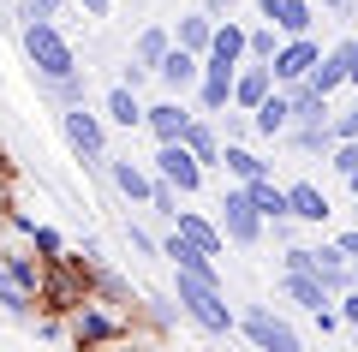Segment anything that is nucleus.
<instances>
[{"instance_id": "nucleus-1", "label": "nucleus", "mask_w": 358, "mask_h": 352, "mask_svg": "<svg viewBox=\"0 0 358 352\" xmlns=\"http://www.w3.org/2000/svg\"><path fill=\"white\" fill-rule=\"evenodd\" d=\"M24 54H30V66H36V78H72L78 72V54H72V42L54 30V18H42V13H30V24H24Z\"/></svg>"}, {"instance_id": "nucleus-2", "label": "nucleus", "mask_w": 358, "mask_h": 352, "mask_svg": "<svg viewBox=\"0 0 358 352\" xmlns=\"http://www.w3.org/2000/svg\"><path fill=\"white\" fill-rule=\"evenodd\" d=\"M179 311L192 316L197 328H209V335H227L233 328V311H227V299H221V287L185 275V269H179Z\"/></svg>"}, {"instance_id": "nucleus-3", "label": "nucleus", "mask_w": 358, "mask_h": 352, "mask_svg": "<svg viewBox=\"0 0 358 352\" xmlns=\"http://www.w3.org/2000/svg\"><path fill=\"white\" fill-rule=\"evenodd\" d=\"M60 126H66V143L84 155V167H108V132H102V120H96L84 101L60 108Z\"/></svg>"}, {"instance_id": "nucleus-4", "label": "nucleus", "mask_w": 358, "mask_h": 352, "mask_svg": "<svg viewBox=\"0 0 358 352\" xmlns=\"http://www.w3.org/2000/svg\"><path fill=\"white\" fill-rule=\"evenodd\" d=\"M155 174H162L167 185H179V197H192V191L203 185V162L192 155V143H185V138H167L162 150H155Z\"/></svg>"}, {"instance_id": "nucleus-5", "label": "nucleus", "mask_w": 358, "mask_h": 352, "mask_svg": "<svg viewBox=\"0 0 358 352\" xmlns=\"http://www.w3.org/2000/svg\"><path fill=\"white\" fill-rule=\"evenodd\" d=\"M221 233H227L233 245H257L263 239V215H257V203H251L245 185H233L227 197H221Z\"/></svg>"}, {"instance_id": "nucleus-6", "label": "nucleus", "mask_w": 358, "mask_h": 352, "mask_svg": "<svg viewBox=\"0 0 358 352\" xmlns=\"http://www.w3.org/2000/svg\"><path fill=\"white\" fill-rule=\"evenodd\" d=\"M317 60H322L317 36H287L281 48H275V60H268V72H275V84H299V78H310Z\"/></svg>"}, {"instance_id": "nucleus-7", "label": "nucleus", "mask_w": 358, "mask_h": 352, "mask_svg": "<svg viewBox=\"0 0 358 352\" xmlns=\"http://www.w3.org/2000/svg\"><path fill=\"white\" fill-rule=\"evenodd\" d=\"M239 328H245L263 352H299V335L281 323V316H268L263 304H245V311H239Z\"/></svg>"}, {"instance_id": "nucleus-8", "label": "nucleus", "mask_w": 358, "mask_h": 352, "mask_svg": "<svg viewBox=\"0 0 358 352\" xmlns=\"http://www.w3.org/2000/svg\"><path fill=\"white\" fill-rule=\"evenodd\" d=\"M310 275H317L329 293H346V287H352V257L341 251V239H334V245H317V251H310Z\"/></svg>"}, {"instance_id": "nucleus-9", "label": "nucleus", "mask_w": 358, "mask_h": 352, "mask_svg": "<svg viewBox=\"0 0 358 352\" xmlns=\"http://www.w3.org/2000/svg\"><path fill=\"white\" fill-rule=\"evenodd\" d=\"M287 126H293V101H287V90H268L251 108V132L257 138H287Z\"/></svg>"}, {"instance_id": "nucleus-10", "label": "nucleus", "mask_w": 358, "mask_h": 352, "mask_svg": "<svg viewBox=\"0 0 358 352\" xmlns=\"http://www.w3.org/2000/svg\"><path fill=\"white\" fill-rule=\"evenodd\" d=\"M257 13L281 30V36H310V18H317L310 0H257Z\"/></svg>"}, {"instance_id": "nucleus-11", "label": "nucleus", "mask_w": 358, "mask_h": 352, "mask_svg": "<svg viewBox=\"0 0 358 352\" xmlns=\"http://www.w3.org/2000/svg\"><path fill=\"white\" fill-rule=\"evenodd\" d=\"M162 257H173L185 275H197V281H209V287H221V275H215V257L209 251H197L185 233H167V245H162Z\"/></svg>"}, {"instance_id": "nucleus-12", "label": "nucleus", "mask_w": 358, "mask_h": 352, "mask_svg": "<svg viewBox=\"0 0 358 352\" xmlns=\"http://www.w3.org/2000/svg\"><path fill=\"white\" fill-rule=\"evenodd\" d=\"M275 90V72H268V60H245V72H233V108L251 113L257 101Z\"/></svg>"}, {"instance_id": "nucleus-13", "label": "nucleus", "mask_w": 358, "mask_h": 352, "mask_svg": "<svg viewBox=\"0 0 358 352\" xmlns=\"http://www.w3.org/2000/svg\"><path fill=\"white\" fill-rule=\"evenodd\" d=\"M197 72H203V54H192V48H167L162 60H155V78H162L167 90H185V84H197Z\"/></svg>"}, {"instance_id": "nucleus-14", "label": "nucleus", "mask_w": 358, "mask_h": 352, "mask_svg": "<svg viewBox=\"0 0 358 352\" xmlns=\"http://www.w3.org/2000/svg\"><path fill=\"white\" fill-rule=\"evenodd\" d=\"M287 209H293V221H310V227H322L329 221V191L322 185H310V179H299V185H287Z\"/></svg>"}, {"instance_id": "nucleus-15", "label": "nucleus", "mask_w": 358, "mask_h": 352, "mask_svg": "<svg viewBox=\"0 0 358 352\" xmlns=\"http://www.w3.org/2000/svg\"><path fill=\"white\" fill-rule=\"evenodd\" d=\"M281 293H287V299H293V304H305L310 316H317V311H329V304H334V293L322 287V281L310 275V269H287V281H281Z\"/></svg>"}, {"instance_id": "nucleus-16", "label": "nucleus", "mask_w": 358, "mask_h": 352, "mask_svg": "<svg viewBox=\"0 0 358 352\" xmlns=\"http://www.w3.org/2000/svg\"><path fill=\"white\" fill-rule=\"evenodd\" d=\"M287 101H293V126H310V120H334L329 113V96H322L310 78H299V84H281Z\"/></svg>"}, {"instance_id": "nucleus-17", "label": "nucleus", "mask_w": 358, "mask_h": 352, "mask_svg": "<svg viewBox=\"0 0 358 352\" xmlns=\"http://www.w3.org/2000/svg\"><path fill=\"white\" fill-rule=\"evenodd\" d=\"M173 221H179V233H185V239H192L197 251H209V257H221V251H227V233H221V221H203L197 209H179Z\"/></svg>"}, {"instance_id": "nucleus-18", "label": "nucleus", "mask_w": 358, "mask_h": 352, "mask_svg": "<svg viewBox=\"0 0 358 352\" xmlns=\"http://www.w3.org/2000/svg\"><path fill=\"white\" fill-rule=\"evenodd\" d=\"M245 191H251V203H257V215H263V221H275V227H281L287 215H293V209H287V185H275L268 174L245 179Z\"/></svg>"}, {"instance_id": "nucleus-19", "label": "nucleus", "mask_w": 358, "mask_h": 352, "mask_svg": "<svg viewBox=\"0 0 358 352\" xmlns=\"http://www.w3.org/2000/svg\"><path fill=\"white\" fill-rule=\"evenodd\" d=\"M197 113H185L179 101H155V108H143V126L155 132V143H167V138H185V126H192Z\"/></svg>"}, {"instance_id": "nucleus-20", "label": "nucleus", "mask_w": 358, "mask_h": 352, "mask_svg": "<svg viewBox=\"0 0 358 352\" xmlns=\"http://www.w3.org/2000/svg\"><path fill=\"white\" fill-rule=\"evenodd\" d=\"M346 54H352V42H334V48L322 54L317 66H310V84H317L322 96H334V90L346 84Z\"/></svg>"}, {"instance_id": "nucleus-21", "label": "nucleus", "mask_w": 358, "mask_h": 352, "mask_svg": "<svg viewBox=\"0 0 358 352\" xmlns=\"http://www.w3.org/2000/svg\"><path fill=\"white\" fill-rule=\"evenodd\" d=\"M108 179H114V185H120V191H126V197H131V203H150V185H155V179H150V174H143V167H138V162H114V155H108Z\"/></svg>"}, {"instance_id": "nucleus-22", "label": "nucleus", "mask_w": 358, "mask_h": 352, "mask_svg": "<svg viewBox=\"0 0 358 352\" xmlns=\"http://www.w3.org/2000/svg\"><path fill=\"white\" fill-rule=\"evenodd\" d=\"M221 167H227V174L239 179V185H245V179H257V174H268V162H263V155H251L239 138H227V143H221Z\"/></svg>"}, {"instance_id": "nucleus-23", "label": "nucleus", "mask_w": 358, "mask_h": 352, "mask_svg": "<svg viewBox=\"0 0 358 352\" xmlns=\"http://www.w3.org/2000/svg\"><path fill=\"white\" fill-rule=\"evenodd\" d=\"M209 54L215 60H227V66H245V24H215V36H209Z\"/></svg>"}, {"instance_id": "nucleus-24", "label": "nucleus", "mask_w": 358, "mask_h": 352, "mask_svg": "<svg viewBox=\"0 0 358 352\" xmlns=\"http://www.w3.org/2000/svg\"><path fill=\"white\" fill-rule=\"evenodd\" d=\"M108 120H114V126H143V108H138V90H131V84H114V90H108Z\"/></svg>"}, {"instance_id": "nucleus-25", "label": "nucleus", "mask_w": 358, "mask_h": 352, "mask_svg": "<svg viewBox=\"0 0 358 352\" xmlns=\"http://www.w3.org/2000/svg\"><path fill=\"white\" fill-rule=\"evenodd\" d=\"M209 36H215V13H192V18H179V48H192V54H209Z\"/></svg>"}, {"instance_id": "nucleus-26", "label": "nucleus", "mask_w": 358, "mask_h": 352, "mask_svg": "<svg viewBox=\"0 0 358 352\" xmlns=\"http://www.w3.org/2000/svg\"><path fill=\"white\" fill-rule=\"evenodd\" d=\"M185 143H192V155H197V162H221V132L215 126H209V120H192V126H185Z\"/></svg>"}, {"instance_id": "nucleus-27", "label": "nucleus", "mask_w": 358, "mask_h": 352, "mask_svg": "<svg viewBox=\"0 0 358 352\" xmlns=\"http://www.w3.org/2000/svg\"><path fill=\"white\" fill-rule=\"evenodd\" d=\"M72 335H78V340H114V335H120V323H114V316H102V311H78Z\"/></svg>"}, {"instance_id": "nucleus-28", "label": "nucleus", "mask_w": 358, "mask_h": 352, "mask_svg": "<svg viewBox=\"0 0 358 352\" xmlns=\"http://www.w3.org/2000/svg\"><path fill=\"white\" fill-rule=\"evenodd\" d=\"M167 48H173V36H167V30H143V36H138V54H131V60L155 72V60H162Z\"/></svg>"}, {"instance_id": "nucleus-29", "label": "nucleus", "mask_w": 358, "mask_h": 352, "mask_svg": "<svg viewBox=\"0 0 358 352\" xmlns=\"http://www.w3.org/2000/svg\"><path fill=\"white\" fill-rule=\"evenodd\" d=\"M275 24H257V30H245V60H275Z\"/></svg>"}, {"instance_id": "nucleus-30", "label": "nucleus", "mask_w": 358, "mask_h": 352, "mask_svg": "<svg viewBox=\"0 0 358 352\" xmlns=\"http://www.w3.org/2000/svg\"><path fill=\"white\" fill-rule=\"evenodd\" d=\"M233 108V78H203V113H227Z\"/></svg>"}, {"instance_id": "nucleus-31", "label": "nucleus", "mask_w": 358, "mask_h": 352, "mask_svg": "<svg viewBox=\"0 0 358 352\" xmlns=\"http://www.w3.org/2000/svg\"><path fill=\"white\" fill-rule=\"evenodd\" d=\"M30 299H36V293H30V287H18L13 275H0V304H6V311H13V316H24V311H30Z\"/></svg>"}, {"instance_id": "nucleus-32", "label": "nucleus", "mask_w": 358, "mask_h": 352, "mask_svg": "<svg viewBox=\"0 0 358 352\" xmlns=\"http://www.w3.org/2000/svg\"><path fill=\"white\" fill-rule=\"evenodd\" d=\"M42 84H48V96L60 101V108H72V101H84V84H78V72H72V78H42Z\"/></svg>"}, {"instance_id": "nucleus-33", "label": "nucleus", "mask_w": 358, "mask_h": 352, "mask_svg": "<svg viewBox=\"0 0 358 352\" xmlns=\"http://www.w3.org/2000/svg\"><path fill=\"white\" fill-rule=\"evenodd\" d=\"M6 275H13L18 287H30V293H42V269L30 263V257H6Z\"/></svg>"}, {"instance_id": "nucleus-34", "label": "nucleus", "mask_w": 358, "mask_h": 352, "mask_svg": "<svg viewBox=\"0 0 358 352\" xmlns=\"http://www.w3.org/2000/svg\"><path fill=\"white\" fill-rule=\"evenodd\" d=\"M329 167H334V174H352V167H358V138H341V143H334V150H329Z\"/></svg>"}, {"instance_id": "nucleus-35", "label": "nucleus", "mask_w": 358, "mask_h": 352, "mask_svg": "<svg viewBox=\"0 0 358 352\" xmlns=\"http://www.w3.org/2000/svg\"><path fill=\"white\" fill-rule=\"evenodd\" d=\"M30 239H36L42 257H60V233H48V227H30Z\"/></svg>"}, {"instance_id": "nucleus-36", "label": "nucleus", "mask_w": 358, "mask_h": 352, "mask_svg": "<svg viewBox=\"0 0 358 352\" xmlns=\"http://www.w3.org/2000/svg\"><path fill=\"white\" fill-rule=\"evenodd\" d=\"M334 138H358V108L334 113Z\"/></svg>"}, {"instance_id": "nucleus-37", "label": "nucleus", "mask_w": 358, "mask_h": 352, "mask_svg": "<svg viewBox=\"0 0 358 352\" xmlns=\"http://www.w3.org/2000/svg\"><path fill=\"white\" fill-rule=\"evenodd\" d=\"M341 316H346V328L358 335V287H346V299H341Z\"/></svg>"}, {"instance_id": "nucleus-38", "label": "nucleus", "mask_w": 358, "mask_h": 352, "mask_svg": "<svg viewBox=\"0 0 358 352\" xmlns=\"http://www.w3.org/2000/svg\"><path fill=\"white\" fill-rule=\"evenodd\" d=\"M78 6H84L90 18H108V13H114V0H78Z\"/></svg>"}, {"instance_id": "nucleus-39", "label": "nucleus", "mask_w": 358, "mask_h": 352, "mask_svg": "<svg viewBox=\"0 0 358 352\" xmlns=\"http://www.w3.org/2000/svg\"><path fill=\"white\" fill-rule=\"evenodd\" d=\"M346 84H358V36H352V54H346Z\"/></svg>"}, {"instance_id": "nucleus-40", "label": "nucleus", "mask_w": 358, "mask_h": 352, "mask_svg": "<svg viewBox=\"0 0 358 352\" xmlns=\"http://www.w3.org/2000/svg\"><path fill=\"white\" fill-rule=\"evenodd\" d=\"M30 13H42V18H54V13H60V0H30Z\"/></svg>"}, {"instance_id": "nucleus-41", "label": "nucleus", "mask_w": 358, "mask_h": 352, "mask_svg": "<svg viewBox=\"0 0 358 352\" xmlns=\"http://www.w3.org/2000/svg\"><path fill=\"white\" fill-rule=\"evenodd\" d=\"M209 13H233V6H239V0H203Z\"/></svg>"}, {"instance_id": "nucleus-42", "label": "nucleus", "mask_w": 358, "mask_h": 352, "mask_svg": "<svg viewBox=\"0 0 358 352\" xmlns=\"http://www.w3.org/2000/svg\"><path fill=\"white\" fill-rule=\"evenodd\" d=\"M346 185H352V197H358V167H352V174H346Z\"/></svg>"}, {"instance_id": "nucleus-43", "label": "nucleus", "mask_w": 358, "mask_h": 352, "mask_svg": "<svg viewBox=\"0 0 358 352\" xmlns=\"http://www.w3.org/2000/svg\"><path fill=\"white\" fill-rule=\"evenodd\" d=\"M322 6H346V0H322Z\"/></svg>"}]
</instances>
